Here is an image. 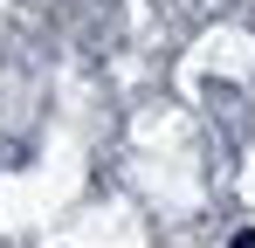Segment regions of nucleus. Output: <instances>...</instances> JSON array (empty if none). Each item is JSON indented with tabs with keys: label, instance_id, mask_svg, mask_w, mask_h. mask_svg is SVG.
<instances>
[{
	"label": "nucleus",
	"instance_id": "f257e3e1",
	"mask_svg": "<svg viewBox=\"0 0 255 248\" xmlns=\"http://www.w3.org/2000/svg\"><path fill=\"white\" fill-rule=\"evenodd\" d=\"M228 248H255V228H242V235H235V242H228Z\"/></svg>",
	"mask_w": 255,
	"mask_h": 248
}]
</instances>
